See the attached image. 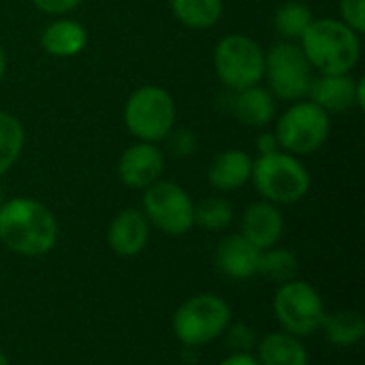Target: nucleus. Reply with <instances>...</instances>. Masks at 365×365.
Returning a JSON list of instances; mask_svg holds the SVG:
<instances>
[{
    "mask_svg": "<svg viewBox=\"0 0 365 365\" xmlns=\"http://www.w3.org/2000/svg\"><path fill=\"white\" fill-rule=\"evenodd\" d=\"M0 365H11L9 364V359H6V355H4L2 351H0Z\"/></svg>",
    "mask_w": 365,
    "mask_h": 365,
    "instance_id": "nucleus-33",
    "label": "nucleus"
},
{
    "mask_svg": "<svg viewBox=\"0 0 365 365\" xmlns=\"http://www.w3.org/2000/svg\"><path fill=\"white\" fill-rule=\"evenodd\" d=\"M235 218V210L229 199L225 197H205L195 203V225L203 231L218 233L229 229Z\"/></svg>",
    "mask_w": 365,
    "mask_h": 365,
    "instance_id": "nucleus-25",
    "label": "nucleus"
},
{
    "mask_svg": "<svg viewBox=\"0 0 365 365\" xmlns=\"http://www.w3.org/2000/svg\"><path fill=\"white\" fill-rule=\"evenodd\" d=\"M325 336V340L334 346L349 349L364 340L365 319L357 310H336L325 312V319L319 327Z\"/></svg>",
    "mask_w": 365,
    "mask_h": 365,
    "instance_id": "nucleus-20",
    "label": "nucleus"
},
{
    "mask_svg": "<svg viewBox=\"0 0 365 365\" xmlns=\"http://www.w3.org/2000/svg\"><path fill=\"white\" fill-rule=\"evenodd\" d=\"M267 90L280 101H302L308 96L314 68L310 66L299 43L280 41L265 51V75Z\"/></svg>",
    "mask_w": 365,
    "mask_h": 365,
    "instance_id": "nucleus-8",
    "label": "nucleus"
},
{
    "mask_svg": "<svg viewBox=\"0 0 365 365\" xmlns=\"http://www.w3.org/2000/svg\"><path fill=\"white\" fill-rule=\"evenodd\" d=\"M257 274H261L269 282L284 284V282H291V280L297 278V274H299V261H297V257L291 250L274 246V248L261 250L259 272Z\"/></svg>",
    "mask_w": 365,
    "mask_h": 365,
    "instance_id": "nucleus-23",
    "label": "nucleus"
},
{
    "mask_svg": "<svg viewBox=\"0 0 365 365\" xmlns=\"http://www.w3.org/2000/svg\"><path fill=\"white\" fill-rule=\"evenodd\" d=\"M0 242L19 257L49 255L58 244V220L32 197L6 199L0 205Z\"/></svg>",
    "mask_w": 365,
    "mask_h": 365,
    "instance_id": "nucleus-1",
    "label": "nucleus"
},
{
    "mask_svg": "<svg viewBox=\"0 0 365 365\" xmlns=\"http://www.w3.org/2000/svg\"><path fill=\"white\" fill-rule=\"evenodd\" d=\"M178 107L169 90L148 83L137 88L124 105V124L137 141L160 143L175 128Z\"/></svg>",
    "mask_w": 365,
    "mask_h": 365,
    "instance_id": "nucleus-5",
    "label": "nucleus"
},
{
    "mask_svg": "<svg viewBox=\"0 0 365 365\" xmlns=\"http://www.w3.org/2000/svg\"><path fill=\"white\" fill-rule=\"evenodd\" d=\"M150 240V222L137 207L120 210L107 227V244L118 257L130 259L145 250Z\"/></svg>",
    "mask_w": 365,
    "mask_h": 365,
    "instance_id": "nucleus-14",
    "label": "nucleus"
},
{
    "mask_svg": "<svg viewBox=\"0 0 365 365\" xmlns=\"http://www.w3.org/2000/svg\"><path fill=\"white\" fill-rule=\"evenodd\" d=\"M173 17L192 30L216 26L225 13V0H169Z\"/></svg>",
    "mask_w": 365,
    "mask_h": 365,
    "instance_id": "nucleus-21",
    "label": "nucleus"
},
{
    "mask_svg": "<svg viewBox=\"0 0 365 365\" xmlns=\"http://www.w3.org/2000/svg\"><path fill=\"white\" fill-rule=\"evenodd\" d=\"M2 201H4V199H2V192H0V205H2Z\"/></svg>",
    "mask_w": 365,
    "mask_h": 365,
    "instance_id": "nucleus-34",
    "label": "nucleus"
},
{
    "mask_svg": "<svg viewBox=\"0 0 365 365\" xmlns=\"http://www.w3.org/2000/svg\"><path fill=\"white\" fill-rule=\"evenodd\" d=\"M297 43L319 75L351 73L361 60V34L336 17H314Z\"/></svg>",
    "mask_w": 365,
    "mask_h": 365,
    "instance_id": "nucleus-2",
    "label": "nucleus"
},
{
    "mask_svg": "<svg viewBox=\"0 0 365 365\" xmlns=\"http://www.w3.org/2000/svg\"><path fill=\"white\" fill-rule=\"evenodd\" d=\"M261 250L252 246L242 233L225 235L216 246V267L231 280H248L259 272Z\"/></svg>",
    "mask_w": 365,
    "mask_h": 365,
    "instance_id": "nucleus-15",
    "label": "nucleus"
},
{
    "mask_svg": "<svg viewBox=\"0 0 365 365\" xmlns=\"http://www.w3.org/2000/svg\"><path fill=\"white\" fill-rule=\"evenodd\" d=\"M218 365H259L252 353H229Z\"/></svg>",
    "mask_w": 365,
    "mask_h": 365,
    "instance_id": "nucleus-31",
    "label": "nucleus"
},
{
    "mask_svg": "<svg viewBox=\"0 0 365 365\" xmlns=\"http://www.w3.org/2000/svg\"><path fill=\"white\" fill-rule=\"evenodd\" d=\"M220 338L225 340V344L231 353H252L259 342V336L250 325L233 323V321L229 323V327L225 329V334Z\"/></svg>",
    "mask_w": 365,
    "mask_h": 365,
    "instance_id": "nucleus-26",
    "label": "nucleus"
},
{
    "mask_svg": "<svg viewBox=\"0 0 365 365\" xmlns=\"http://www.w3.org/2000/svg\"><path fill=\"white\" fill-rule=\"evenodd\" d=\"M308 98L331 113H344L365 107V79H355L351 73L342 75H317L312 79Z\"/></svg>",
    "mask_w": 365,
    "mask_h": 365,
    "instance_id": "nucleus-11",
    "label": "nucleus"
},
{
    "mask_svg": "<svg viewBox=\"0 0 365 365\" xmlns=\"http://www.w3.org/2000/svg\"><path fill=\"white\" fill-rule=\"evenodd\" d=\"M276 101L278 98L259 83V86L233 92L231 111L242 124L250 128H265L276 120V113H278Z\"/></svg>",
    "mask_w": 365,
    "mask_h": 365,
    "instance_id": "nucleus-17",
    "label": "nucleus"
},
{
    "mask_svg": "<svg viewBox=\"0 0 365 365\" xmlns=\"http://www.w3.org/2000/svg\"><path fill=\"white\" fill-rule=\"evenodd\" d=\"M250 182L263 201L274 205H293L310 190V173L306 165L299 160V156H293L284 150L252 158Z\"/></svg>",
    "mask_w": 365,
    "mask_h": 365,
    "instance_id": "nucleus-3",
    "label": "nucleus"
},
{
    "mask_svg": "<svg viewBox=\"0 0 365 365\" xmlns=\"http://www.w3.org/2000/svg\"><path fill=\"white\" fill-rule=\"evenodd\" d=\"M272 308L282 331L297 338H308L319 331L327 312L321 293L312 284L297 278L278 284Z\"/></svg>",
    "mask_w": 365,
    "mask_h": 365,
    "instance_id": "nucleus-9",
    "label": "nucleus"
},
{
    "mask_svg": "<svg viewBox=\"0 0 365 365\" xmlns=\"http://www.w3.org/2000/svg\"><path fill=\"white\" fill-rule=\"evenodd\" d=\"M38 43L43 51L53 58H75L86 49L88 32L79 21L68 17H58L43 28Z\"/></svg>",
    "mask_w": 365,
    "mask_h": 365,
    "instance_id": "nucleus-18",
    "label": "nucleus"
},
{
    "mask_svg": "<svg viewBox=\"0 0 365 365\" xmlns=\"http://www.w3.org/2000/svg\"><path fill=\"white\" fill-rule=\"evenodd\" d=\"M6 75V51H4V45L0 43V81L4 79Z\"/></svg>",
    "mask_w": 365,
    "mask_h": 365,
    "instance_id": "nucleus-32",
    "label": "nucleus"
},
{
    "mask_svg": "<svg viewBox=\"0 0 365 365\" xmlns=\"http://www.w3.org/2000/svg\"><path fill=\"white\" fill-rule=\"evenodd\" d=\"M312 19H314V13L306 2L287 0L274 13V28L282 41L297 43L302 38V34L308 30V26L312 24Z\"/></svg>",
    "mask_w": 365,
    "mask_h": 365,
    "instance_id": "nucleus-22",
    "label": "nucleus"
},
{
    "mask_svg": "<svg viewBox=\"0 0 365 365\" xmlns=\"http://www.w3.org/2000/svg\"><path fill=\"white\" fill-rule=\"evenodd\" d=\"M24 143L26 130L21 122L9 111H0V178L17 163L24 152Z\"/></svg>",
    "mask_w": 365,
    "mask_h": 365,
    "instance_id": "nucleus-24",
    "label": "nucleus"
},
{
    "mask_svg": "<svg viewBox=\"0 0 365 365\" xmlns=\"http://www.w3.org/2000/svg\"><path fill=\"white\" fill-rule=\"evenodd\" d=\"M143 216L160 233L180 237L195 227L192 197L171 180H158L143 190Z\"/></svg>",
    "mask_w": 365,
    "mask_h": 365,
    "instance_id": "nucleus-10",
    "label": "nucleus"
},
{
    "mask_svg": "<svg viewBox=\"0 0 365 365\" xmlns=\"http://www.w3.org/2000/svg\"><path fill=\"white\" fill-rule=\"evenodd\" d=\"M83 0H32V4L45 13V15H53V17H64L68 13H73Z\"/></svg>",
    "mask_w": 365,
    "mask_h": 365,
    "instance_id": "nucleus-29",
    "label": "nucleus"
},
{
    "mask_svg": "<svg viewBox=\"0 0 365 365\" xmlns=\"http://www.w3.org/2000/svg\"><path fill=\"white\" fill-rule=\"evenodd\" d=\"M165 154L158 143L137 141L128 145L118 160V178L130 190H145L163 178Z\"/></svg>",
    "mask_w": 365,
    "mask_h": 365,
    "instance_id": "nucleus-12",
    "label": "nucleus"
},
{
    "mask_svg": "<svg viewBox=\"0 0 365 365\" xmlns=\"http://www.w3.org/2000/svg\"><path fill=\"white\" fill-rule=\"evenodd\" d=\"M240 233L259 250L274 248L284 235V216L278 205L263 199L255 201L242 214Z\"/></svg>",
    "mask_w": 365,
    "mask_h": 365,
    "instance_id": "nucleus-13",
    "label": "nucleus"
},
{
    "mask_svg": "<svg viewBox=\"0 0 365 365\" xmlns=\"http://www.w3.org/2000/svg\"><path fill=\"white\" fill-rule=\"evenodd\" d=\"M252 156L240 148L218 152L207 167V182L218 192H235L250 182Z\"/></svg>",
    "mask_w": 365,
    "mask_h": 365,
    "instance_id": "nucleus-16",
    "label": "nucleus"
},
{
    "mask_svg": "<svg viewBox=\"0 0 365 365\" xmlns=\"http://www.w3.org/2000/svg\"><path fill=\"white\" fill-rule=\"evenodd\" d=\"M255 145H257V154H272V152L280 150L276 135H274V133H267V130H263V133L257 137V143H255Z\"/></svg>",
    "mask_w": 365,
    "mask_h": 365,
    "instance_id": "nucleus-30",
    "label": "nucleus"
},
{
    "mask_svg": "<svg viewBox=\"0 0 365 365\" xmlns=\"http://www.w3.org/2000/svg\"><path fill=\"white\" fill-rule=\"evenodd\" d=\"M233 314L229 304L214 293L188 297L173 314L171 329L178 342L186 349H201L218 340L229 327Z\"/></svg>",
    "mask_w": 365,
    "mask_h": 365,
    "instance_id": "nucleus-4",
    "label": "nucleus"
},
{
    "mask_svg": "<svg viewBox=\"0 0 365 365\" xmlns=\"http://www.w3.org/2000/svg\"><path fill=\"white\" fill-rule=\"evenodd\" d=\"M255 357L259 365H308V351L302 338L287 331H269L259 338Z\"/></svg>",
    "mask_w": 365,
    "mask_h": 365,
    "instance_id": "nucleus-19",
    "label": "nucleus"
},
{
    "mask_svg": "<svg viewBox=\"0 0 365 365\" xmlns=\"http://www.w3.org/2000/svg\"><path fill=\"white\" fill-rule=\"evenodd\" d=\"M167 148H169V152L173 154V156H178V158H186V156H190L195 150H197V145H199V139H197V133L195 130H190V128H184V126H180V128H173L169 135H167Z\"/></svg>",
    "mask_w": 365,
    "mask_h": 365,
    "instance_id": "nucleus-27",
    "label": "nucleus"
},
{
    "mask_svg": "<svg viewBox=\"0 0 365 365\" xmlns=\"http://www.w3.org/2000/svg\"><path fill=\"white\" fill-rule=\"evenodd\" d=\"M340 19L357 34L365 32V0H340Z\"/></svg>",
    "mask_w": 365,
    "mask_h": 365,
    "instance_id": "nucleus-28",
    "label": "nucleus"
},
{
    "mask_svg": "<svg viewBox=\"0 0 365 365\" xmlns=\"http://www.w3.org/2000/svg\"><path fill=\"white\" fill-rule=\"evenodd\" d=\"M331 133V115L310 98L295 101L276 122V139L280 150L293 156H310L319 152Z\"/></svg>",
    "mask_w": 365,
    "mask_h": 365,
    "instance_id": "nucleus-7",
    "label": "nucleus"
},
{
    "mask_svg": "<svg viewBox=\"0 0 365 365\" xmlns=\"http://www.w3.org/2000/svg\"><path fill=\"white\" fill-rule=\"evenodd\" d=\"M214 71L231 92L259 86L265 75V49L257 38L231 32L214 47Z\"/></svg>",
    "mask_w": 365,
    "mask_h": 365,
    "instance_id": "nucleus-6",
    "label": "nucleus"
}]
</instances>
